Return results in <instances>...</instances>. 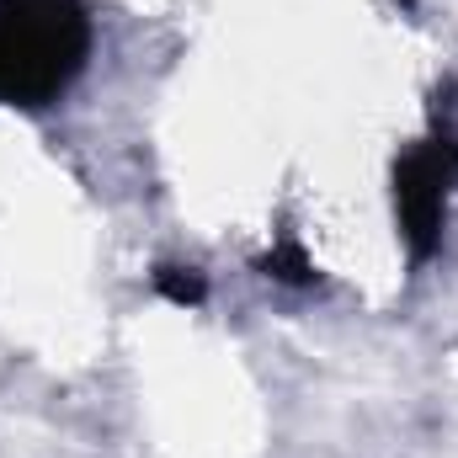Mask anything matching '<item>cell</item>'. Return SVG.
I'll use <instances>...</instances> for the list:
<instances>
[{"instance_id": "obj_1", "label": "cell", "mask_w": 458, "mask_h": 458, "mask_svg": "<svg viewBox=\"0 0 458 458\" xmlns=\"http://www.w3.org/2000/svg\"><path fill=\"white\" fill-rule=\"evenodd\" d=\"M91 59L81 0H0V107L59 102Z\"/></svg>"}, {"instance_id": "obj_2", "label": "cell", "mask_w": 458, "mask_h": 458, "mask_svg": "<svg viewBox=\"0 0 458 458\" xmlns=\"http://www.w3.org/2000/svg\"><path fill=\"white\" fill-rule=\"evenodd\" d=\"M454 182H458V128L454 117H437V133L427 144H416L405 160H394V214H400V234H405L416 261H427L443 245Z\"/></svg>"}, {"instance_id": "obj_3", "label": "cell", "mask_w": 458, "mask_h": 458, "mask_svg": "<svg viewBox=\"0 0 458 458\" xmlns=\"http://www.w3.org/2000/svg\"><path fill=\"white\" fill-rule=\"evenodd\" d=\"M256 267H261L267 277L288 283V288H310V283L320 277V272H315V261L304 256V245H299V240H288V234H283V240H277V245H272V250L256 261Z\"/></svg>"}, {"instance_id": "obj_4", "label": "cell", "mask_w": 458, "mask_h": 458, "mask_svg": "<svg viewBox=\"0 0 458 458\" xmlns=\"http://www.w3.org/2000/svg\"><path fill=\"white\" fill-rule=\"evenodd\" d=\"M155 293L171 299V304H182V310H192V304L208 299V283H203L198 267H176V261H165V267H155Z\"/></svg>"}]
</instances>
